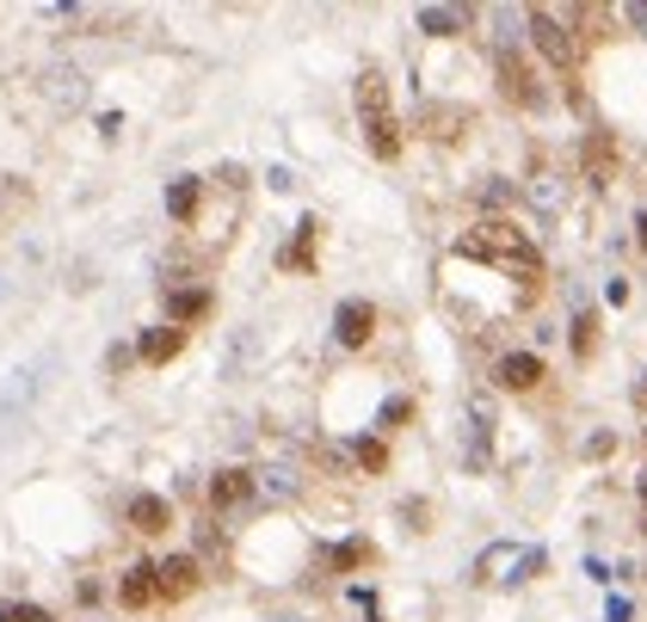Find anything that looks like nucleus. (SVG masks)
I'll use <instances>...</instances> for the list:
<instances>
[{
    "instance_id": "obj_1",
    "label": "nucleus",
    "mask_w": 647,
    "mask_h": 622,
    "mask_svg": "<svg viewBox=\"0 0 647 622\" xmlns=\"http://www.w3.org/2000/svg\"><path fill=\"white\" fill-rule=\"evenodd\" d=\"M462 259H481V265H500V271H518V278H537L542 271V253L518 235L512 223H481L457 240Z\"/></svg>"
},
{
    "instance_id": "obj_2",
    "label": "nucleus",
    "mask_w": 647,
    "mask_h": 622,
    "mask_svg": "<svg viewBox=\"0 0 647 622\" xmlns=\"http://www.w3.org/2000/svg\"><path fill=\"white\" fill-rule=\"evenodd\" d=\"M357 118H364L370 155H376V160H395L401 155V124H395V106H389V80L376 75V68L357 75Z\"/></svg>"
},
{
    "instance_id": "obj_3",
    "label": "nucleus",
    "mask_w": 647,
    "mask_h": 622,
    "mask_svg": "<svg viewBox=\"0 0 647 622\" xmlns=\"http://www.w3.org/2000/svg\"><path fill=\"white\" fill-rule=\"evenodd\" d=\"M530 26V43H537L542 56H549L561 75H574L580 68V38H574V13H549V7H537V13H525Z\"/></svg>"
},
{
    "instance_id": "obj_4",
    "label": "nucleus",
    "mask_w": 647,
    "mask_h": 622,
    "mask_svg": "<svg viewBox=\"0 0 647 622\" xmlns=\"http://www.w3.org/2000/svg\"><path fill=\"white\" fill-rule=\"evenodd\" d=\"M253 493H259V475L253 468H216L210 475V505L216 512H235V505H247Z\"/></svg>"
},
{
    "instance_id": "obj_5",
    "label": "nucleus",
    "mask_w": 647,
    "mask_h": 622,
    "mask_svg": "<svg viewBox=\"0 0 647 622\" xmlns=\"http://www.w3.org/2000/svg\"><path fill=\"white\" fill-rule=\"evenodd\" d=\"M370 333H376V308H370V303H340V315H333V339H340L345 352H357Z\"/></svg>"
},
{
    "instance_id": "obj_6",
    "label": "nucleus",
    "mask_w": 647,
    "mask_h": 622,
    "mask_svg": "<svg viewBox=\"0 0 647 622\" xmlns=\"http://www.w3.org/2000/svg\"><path fill=\"white\" fill-rule=\"evenodd\" d=\"M38 371H43V364H26V371L7 376V388H0V425H13V413L26 419L31 395H38Z\"/></svg>"
},
{
    "instance_id": "obj_7",
    "label": "nucleus",
    "mask_w": 647,
    "mask_h": 622,
    "mask_svg": "<svg viewBox=\"0 0 647 622\" xmlns=\"http://www.w3.org/2000/svg\"><path fill=\"white\" fill-rule=\"evenodd\" d=\"M155 580H160V598L198 592V561H192V555H167V561H155Z\"/></svg>"
},
{
    "instance_id": "obj_8",
    "label": "nucleus",
    "mask_w": 647,
    "mask_h": 622,
    "mask_svg": "<svg viewBox=\"0 0 647 622\" xmlns=\"http://www.w3.org/2000/svg\"><path fill=\"white\" fill-rule=\"evenodd\" d=\"M580 167H586V179H592V186H610V172H617V148H610V136H605V130L586 136Z\"/></svg>"
},
{
    "instance_id": "obj_9",
    "label": "nucleus",
    "mask_w": 647,
    "mask_h": 622,
    "mask_svg": "<svg viewBox=\"0 0 647 622\" xmlns=\"http://www.w3.org/2000/svg\"><path fill=\"white\" fill-rule=\"evenodd\" d=\"M118 598H124V604H130V610H148V604H155V598H160V580H155V561H136V567H130V573H124V585H118Z\"/></svg>"
},
{
    "instance_id": "obj_10",
    "label": "nucleus",
    "mask_w": 647,
    "mask_h": 622,
    "mask_svg": "<svg viewBox=\"0 0 647 622\" xmlns=\"http://www.w3.org/2000/svg\"><path fill=\"white\" fill-rule=\"evenodd\" d=\"M130 524L143 530V536H160V530L173 524V505L160 500V493H136V500H130Z\"/></svg>"
},
{
    "instance_id": "obj_11",
    "label": "nucleus",
    "mask_w": 647,
    "mask_h": 622,
    "mask_svg": "<svg viewBox=\"0 0 647 622\" xmlns=\"http://www.w3.org/2000/svg\"><path fill=\"white\" fill-rule=\"evenodd\" d=\"M500 80H506V93L518 99V106H542V93H537V80H530V68L518 62L512 50H500Z\"/></svg>"
},
{
    "instance_id": "obj_12",
    "label": "nucleus",
    "mask_w": 647,
    "mask_h": 622,
    "mask_svg": "<svg viewBox=\"0 0 647 622\" xmlns=\"http://www.w3.org/2000/svg\"><path fill=\"white\" fill-rule=\"evenodd\" d=\"M500 383L506 388H537L542 383V358H537V352H506V358H500Z\"/></svg>"
},
{
    "instance_id": "obj_13",
    "label": "nucleus",
    "mask_w": 647,
    "mask_h": 622,
    "mask_svg": "<svg viewBox=\"0 0 647 622\" xmlns=\"http://www.w3.org/2000/svg\"><path fill=\"white\" fill-rule=\"evenodd\" d=\"M179 345H185L179 327H148L143 345H136V358H143V364H167V358H179Z\"/></svg>"
},
{
    "instance_id": "obj_14",
    "label": "nucleus",
    "mask_w": 647,
    "mask_h": 622,
    "mask_svg": "<svg viewBox=\"0 0 647 622\" xmlns=\"http://www.w3.org/2000/svg\"><path fill=\"white\" fill-rule=\"evenodd\" d=\"M462 26H469V7H420V31L432 38H457Z\"/></svg>"
},
{
    "instance_id": "obj_15",
    "label": "nucleus",
    "mask_w": 647,
    "mask_h": 622,
    "mask_svg": "<svg viewBox=\"0 0 647 622\" xmlns=\"http://www.w3.org/2000/svg\"><path fill=\"white\" fill-rule=\"evenodd\" d=\"M530 204H537L542 216H561V210H568V191H561V179H555V172H537V186H530Z\"/></svg>"
},
{
    "instance_id": "obj_16",
    "label": "nucleus",
    "mask_w": 647,
    "mask_h": 622,
    "mask_svg": "<svg viewBox=\"0 0 647 622\" xmlns=\"http://www.w3.org/2000/svg\"><path fill=\"white\" fill-rule=\"evenodd\" d=\"M167 315L173 320H204V315H210V290H173L167 296Z\"/></svg>"
},
{
    "instance_id": "obj_17",
    "label": "nucleus",
    "mask_w": 647,
    "mask_h": 622,
    "mask_svg": "<svg viewBox=\"0 0 647 622\" xmlns=\"http://www.w3.org/2000/svg\"><path fill=\"white\" fill-rule=\"evenodd\" d=\"M167 210L179 216V223H192V216H198V179H173V191H167Z\"/></svg>"
},
{
    "instance_id": "obj_18",
    "label": "nucleus",
    "mask_w": 647,
    "mask_h": 622,
    "mask_svg": "<svg viewBox=\"0 0 647 622\" xmlns=\"http://www.w3.org/2000/svg\"><path fill=\"white\" fill-rule=\"evenodd\" d=\"M425 124H432L438 142H450V136H457V124H469V111H457V106H425Z\"/></svg>"
},
{
    "instance_id": "obj_19",
    "label": "nucleus",
    "mask_w": 647,
    "mask_h": 622,
    "mask_svg": "<svg viewBox=\"0 0 647 622\" xmlns=\"http://www.w3.org/2000/svg\"><path fill=\"white\" fill-rule=\"evenodd\" d=\"M259 487L272 493V500H291V493H296V468H265Z\"/></svg>"
},
{
    "instance_id": "obj_20",
    "label": "nucleus",
    "mask_w": 647,
    "mask_h": 622,
    "mask_svg": "<svg viewBox=\"0 0 647 622\" xmlns=\"http://www.w3.org/2000/svg\"><path fill=\"white\" fill-rule=\"evenodd\" d=\"M370 561V543H340L333 549V567H364Z\"/></svg>"
},
{
    "instance_id": "obj_21",
    "label": "nucleus",
    "mask_w": 647,
    "mask_h": 622,
    "mask_svg": "<svg viewBox=\"0 0 647 622\" xmlns=\"http://www.w3.org/2000/svg\"><path fill=\"white\" fill-rule=\"evenodd\" d=\"M0 622H50V610H38V604H0Z\"/></svg>"
},
{
    "instance_id": "obj_22",
    "label": "nucleus",
    "mask_w": 647,
    "mask_h": 622,
    "mask_svg": "<svg viewBox=\"0 0 647 622\" xmlns=\"http://www.w3.org/2000/svg\"><path fill=\"white\" fill-rule=\"evenodd\" d=\"M352 456H357L364 468H383V463H389V451L376 444V437H357V451H352Z\"/></svg>"
},
{
    "instance_id": "obj_23",
    "label": "nucleus",
    "mask_w": 647,
    "mask_h": 622,
    "mask_svg": "<svg viewBox=\"0 0 647 622\" xmlns=\"http://www.w3.org/2000/svg\"><path fill=\"white\" fill-rule=\"evenodd\" d=\"M592 333H598V320H592V315H580V320H574V352H580V358L592 352Z\"/></svg>"
},
{
    "instance_id": "obj_24",
    "label": "nucleus",
    "mask_w": 647,
    "mask_h": 622,
    "mask_svg": "<svg viewBox=\"0 0 647 622\" xmlns=\"http://www.w3.org/2000/svg\"><path fill=\"white\" fill-rule=\"evenodd\" d=\"M512 198V186H500V179H493V186H481V204H506Z\"/></svg>"
},
{
    "instance_id": "obj_25",
    "label": "nucleus",
    "mask_w": 647,
    "mask_h": 622,
    "mask_svg": "<svg viewBox=\"0 0 647 622\" xmlns=\"http://www.w3.org/2000/svg\"><path fill=\"white\" fill-rule=\"evenodd\" d=\"M408 413H413L408 401H389V407H383V425H401V419H408Z\"/></svg>"
},
{
    "instance_id": "obj_26",
    "label": "nucleus",
    "mask_w": 647,
    "mask_h": 622,
    "mask_svg": "<svg viewBox=\"0 0 647 622\" xmlns=\"http://www.w3.org/2000/svg\"><path fill=\"white\" fill-rule=\"evenodd\" d=\"M629 26H635V31H641V38H647V0H635V7H629Z\"/></svg>"
},
{
    "instance_id": "obj_27",
    "label": "nucleus",
    "mask_w": 647,
    "mask_h": 622,
    "mask_svg": "<svg viewBox=\"0 0 647 622\" xmlns=\"http://www.w3.org/2000/svg\"><path fill=\"white\" fill-rule=\"evenodd\" d=\"M635 240H641V247H647V210L635 216Z\"/></svg>"
},
{
    "instance_id": "obj_28",
    "label": "nucleus",
    "mask_w": 647,
    "mask_h": 622,
    "mask_svg": "<svg viewBox=\"0 0 647 622\" xmlns=\"http://www.w3.org/2000/svg\"><path fill=\"white\" fill-rule=\"evenodd\" d=\"M641 500H647V487H641Z\"/></svg>"
}]
</instances>
